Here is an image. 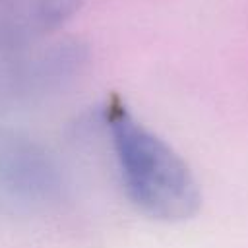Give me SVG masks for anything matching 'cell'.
<instances>
[{"label": "cell", "mask_w": 248, "mask_h": 248, "mask_svg": "<svg viewBox=\"0 0 248 248\" xmlns=\"http://www.w3.org/2000/svg\"><path fill=\"white\" fill-rule=\"evenodd\" d=\"M103 118L130 202L157 221H184L196 215L202 196L186 161L155 132L143 126L112 95L103 107Z\"/></svg>", "instance_id": "obj_1"}, {"label": "cell", "mask_w": 248, "mask_h": 248, "mask_svg": "<svg viewBox=\"0 0 248 248\" xmlns=\"http://www.w3.org/2000/svg\"><path fill=\"white\" fill-rule=\"evenodd\" d=\"M81 0H0V56L68 21Z\"/></svg>", "instance_id": "obj_2"}]
</instances>
